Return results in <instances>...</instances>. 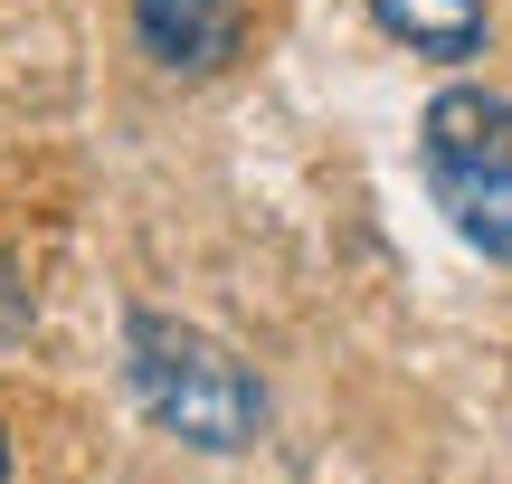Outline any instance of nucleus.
Returning a JSON list of instances; mask_svg holds the SVG:
<instances>
[{
  "label": "nucleus",
  "mask_w": 512,
  "mask_h": 484,
  "mask_svg": "<svg viewBox=\"0 0 512 484\" xmlns=\"http://www.w3.org/2000/svg\"><path fill=\"white\" fill-rule=\"evenodd\" d=\"M370 19H380L399 48L418 57H484V38H494V19H484V0H370Z\"/></svg>",
  "instance_id": "obj_4"
},
{
  "label": "nucleus",
  "mask_w": 512,
  "mask_h": 484,
  "mask_svg": "<svg viewBox=\"0 0 512 484\" xmlns=\"http://www.w3.org/2000/svg\"><path fill=\"white\" fill-rule=\"evenodd\" d=\"M124 380L152 409V428H171L200 456H238L266 437V380L181 314H124Z\"/></svg>",
  "instance_id": "obj_1"
},
{
  "label": "nucleus",
  "mask_w": 512,
  "mask_h": 484,
  "mask_svg": "<svg viewBox=\"0 0 512 484\" xmlns=\"http://www.w3.org/2000/svg\"><path fill=\"white\" fill-rule=\"evenodd\" d=\"M0 484H10V428H0Z\"/></svg>",
  "instance_id": "obj_5"
},
{
  "label": "nucleus",
  "mask_w": 512,
  "mask_h": 484,
  "mask_svg": "<svg viewBox=\"0 0 512 484\" xmlns=\"http://www.w3.org/2000/svg\"><path fill=\"white\" fill-rule=\"evenodd\" d=\"M133 38L171 76H219L238 57L247 19H238V0H133Z\"/></svg>",
  "instance_id": "obj_3"
},
{
  "label": "nucleus",
  "mask_w": 512,
  "mask_h": 484,
  "mask_svg": "<svg viewBox=\"0 0 512 484\" xmlns=\"http://www.w3.org/2000/svg\"><path fill=\"white\" fill-rule=\"evenodd\" d=\"M418 162H427L437 209L456 219V238L512 266V95L446 86L418 124Z\"/></svg>",
  "instance_id": "obj_2"
}]
</instances>
